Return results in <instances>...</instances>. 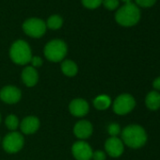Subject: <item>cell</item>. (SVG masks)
I'll list each match as a JSON object with an SVG mask.
<instances>
[{
    "mask_svg": "<svg viewBox=\"0 0 160 160\" xmlns=\"http://www.w3.org/2000/svg\"><path fill=\"white\" fill-rule=\"evenodd\" d=\"M123 144L130 148L138 149L142 147L147 141V134L144 128L138 124H130L123 128L122 132Z\"/></svg>",
    "mask_w": 160,
    "mask_h": 160,
    "instance_id": "cell-1",
    "label": "cell"
},
{
    "mask_svg": "<svg viewBox=\"0 0 160 160\" xmlns=\"http://www.w3.org/2000/svg\"><path fill=\"white\" fill-rule=\"evenodd\" d=\"M139 8L134 3H128L122 6L115 13L116 22L122 27H133L140 20Z\"/></svg>",
    "mask_w": 160,
    "mask_h": 160,
    "instance_id": "cell-2",
    "label": "cell"
},
{
    "mask_svg": "<svg viewBox=\"0 0 160 160\" xmlns=\"http://www.w3.org/2000/svg\"><path fill=\"white\" fill-rule=\"evenodd\" d=\"M11 59L18 65H26L32 58V52L29 44L24 40L15 41L10 49Z\"/></svg>",
    "mask_w": 160,
    "mask_h": 160,
    "instance_id": "cell-3",
    "label": "cell"
},
{
    "mask_svg": "<svg viewBox=\"0 0 160 160\" xmlns=\"http://www.w3.org/2000/svg\"><path fill=\"white\" fill-rule=\"evenodd\" d=\"M68 51L67 44L64 41L55 39L48 42L43 49L44 57L51 62H59L66 57Z\"/></svg>",
    "mask_w": 160,
    "mask_h": 160,
    "instance_id": "cell-4",
    "label": "cell"
},
{
    "mask_svg": "<svg viewBox=\"0 0 160 160\" xmlns=\"http://www.w3.org/2000/svg\"><path fill=\"white\" fill-rule=\"evenodd\" d=\"M46 23L40 18H28L23 24L24 32L31 38H41L46 32Z\"/></svg>",
    "mask_w": 160,
    "mask_h": 160,
    "instance_id": "cell-5",
    "label": "cell"
},
{
    "mask_svg": "<svg viewBox=\"0 0 160 160\" xmlns=\"http://www.w3.org/2000/svg\"><path fill=\"white\" fill-rule=\"evenodd\" d=\"M136 106L134 97L130 94L124 93L119 95L113 103V110L118 115H125L131 112Z\"/></svg>",
    "mask_w": 160,
    "mask_h": 160,
    "instance_id": "cell-6",
    "label": "cell"
},
{
    "mask_svg": "<svg viewBox=\"0 0 160 160\" xmlns=\"http://www.w3.org/2000/svg\"><path fill=\"white\" fill-rule=\"evenodd\" d=\"M24 137L22 134L16 131H12L6 135L3 139L2 145L4 150L9 153H15L18 152L24 146Z\"/></svg>",
    "mask_w": 160,
    "mask_h": 160,
    "instance_id": "cell-7",
    "label": "cell"
},
{
    "mask_svg": "<svg viewBox=\"0 0 160 160\" xmlns=\"http://www.w3.org/2000/svg\"><path fill=\"white\" fill-rule=\"evenodd\" d=\"M72 152L76 160H91L93 151L87 142L84 140H79L73 143Z\"/></svg>",
    "mask_w": 160,
    "mask_h": 160,
    "instance_id": "cell-8",
    "label": "cell"
},
{
    "mask_svg": "<svg viewBox=\"0 0 160 160\" xmlns=\"http://www.w3.org/2000/svg\"><path fill=\"white\" fill-rule=\"evenodd\" d=\"M22 92L14 86H6L0 91V99L6 104H16L21 100Z\"/></svg>",
    "mask_w": 160,
    "mask_h": 160,
    "instance_id": "cell-9",
    "label": "cell"
},
{
    "mask_svg": "<svg viewBox=\"0 0 160 160\" xmlns=\"http://www.w3.org/2000/svg\"><path fill=\"white\" fill-rule=\"evenodd\" d=\"M105 149L111 157H119L123 152V142L117 137H110L105 143Z\"/></svg>",
    "mask_w": 160,
    "mask_h": 160,
    "instance_id": "cell-10",
    "label": "cell"
},
{
    "mask_svg": "<svg viewBox=\"0 0 160 160\" xmlns=\"http://www.w3.org/2000/svg\"><path fill=\"white\" fill-rule=\"evenodd\" d=\"M69 110L71 114L74 117H84L88 114L90 110V106L86 100L82 98H76L70 103Z\"/></svg>",
    "mask_w": 160,
    "mask_h": 160,
    "instance_id": "cell-11",
    "label": "cell"
},
{
    "mask_svg": "<svg viewBox=\"0 0 160 160\" xmlns=\"http://www.w3.org/2000/svg\"><path fill=\"white\" fill-rule=\"evenodd\" d=\"M92 131H93L92 124L89 121H86V120L77 122L73 126L74 136L82 140L90 138L92 134Z\"/></svg>",
    "mask_w": 160,
    "mask_h": 160,
    "instance_id": "cell-12",
    "label": "cell"
},
{
    "mask_svg": "<svg viewBox=\"0 0 160 160\" xmlns=\"http://www.w3.org/2000/svg\"><path fill=\"white\" fill-rule=\"evenodd\" d=\"M40 127V120L35 116L26 117L20 124L21 131L26 135L34 134Z\"/></svg>",
    "mask_w": 160,
    "mask_h": 160,
    "instance_id": "cell-13",
    "label": "cell"
},
{
    "mask_svg": "<svg viewBox=\"0 0 160 160\" xmlns=\"http://www.w3.org/2000/svg\"><path fill=\"white\" fill-rule=\"evenodd\" d=\"M22 80L25 83L26 86L28 87H34L39 80V73L37 72V70L31 66H28L26 67L23 71H22Z\"/></svg>",
    "mask_w": 160,
    "mask_h": 160,
    "instance_id": "cell-14",
    "label": "cell"
},
{
    "mask_svg": "<svg viewBox=\"0 0 160 160\" xmlns=\"http://www.w3.org/2000/svg\"><path fill=\"white\" fill-rule=\"evenodd\" d=\"M146 107L151 110H156L160 108V93L158 92H150L145 98Z\"/></svg>",
    "mask_w": 160,
    "mask_h": 160,
    "instance_id": "cell-15",
    "label": "cell"
},
{
    "mask_svg": "<svg viewBox=\"0 0 160 160\" xmlns=\"http://www.w3.org/2000/svg\"><path fill=\"white\" fill-rule=\"evenodd\" d=\"M61 71L65 75L69 77H72L77 73L78 67L74 61L71 59H66V60H63L61 63Z\"/></svg>",
    "mask_w": 160,
    "mask_h": 160,
    "instance_id": "cell-16",
    "label": "cell"
},
{
    "mask_svg": "<svg viewBox=\"0 0 160 160\" xmlns=\"http://www.w3.org/2000/svg\"><path fill=\"white\" fill-rule=\"evenodd\" d=\"M111 105V99L108 95H99L93 100V106L96 109L99 110H105L108 108Z\"/></svg>",
    "mask_w": 160,
    "mask_h": 160,
    "instance_id": "cell-17",
    "label": "cell"
},
{
    "mask_svg": "<svg viewBox=\"0 0 160 160\" xmlns=\"http://www.w3.org/2000/svg\"><path fill=\"white\" fill-rule=\"evenodd\" d=\"M63 25V19L61 16L58 14H53L47 19L46 27L52 30H57L59 29Z\"/></svg>",
    "mask_w": 160,
    "mask_h": 160,
    "instance_id": "cell-18",
    "label": "cell"
},
{
    "mask_svg": "<svg viewBox=\"0 0 160 160\" xmlns=\"http://www.w3.org/2000/svg\"><path fill=\"white\" fill-rule=\"evenodd\" d=\"M5 123H6V126L8 127L9 130L15 131L17 129V127L19 126V120L15 115L11 114L6 118Z\"/></svg>",
    "mask_w": 160,
    "mask_h": 160,
    "instance_id": "cell-19",
    "label": "cell"
},
{
    "mask_svg": "<svg viewBox=\"0 0 160 160\" xmlns=\"http://www.w3.org/2000/svg\"><path fill=\"white\" fill-rule=\"evenodd\" d=\"M82 5L90 10H94L100 7L103 3V0H81Z\"/></svg>",
    "mask_w": 160,
    "mask_h": 160,
    "instance_id": "cell-20",
    "label": "cell"
},
{
    "mask_svg": "<svg viewBox=\"0 0 160 160\" xmlns=\"http://www.w3.org/2000/svg\"><path fill=\"white\" fill-rule=\"evenodd\" d=\"M104 7L108 10V11H114L116 10L119 5H120V2L119 0H103V3Z\"/></svg>",
    "mask_w": 160,
    "mask_h": 160,
    "instance_id": "cell-21",
    "label": "cell"
},
{
    "mask_svg": "<svg viewBox=\"0 0 160 160\" xmlns=\"http://www.w3.org/2000/svg\"><path fill=\"white\" fill-rule=\"evenodd\" d=\"M108 132L111 137H117L121 133V127L118 123H110L108 126Z\"/></svg>",
    "mask_w": 160,
    "mask_h": 160,
    "instance_id": "cell-22",
    "label": "cell"
},
{
    "mask_svg": "<svg viewBox=\"0 0 160 160\" xmlns=\"http://www.w3.org/2000/svg\"><path fill=\"white\" fill-rule=\"evenodd\" d=\"M136 1V5L138 7H141V8H150L152 7L156 0H135Z\"/></svg>",
    "mask_w": 160,
    "mask_h": 160,
    "instance_id": "cell-23",
    "label": "cell"
},
{
    "mask_svg": "<svg viewBox=\"0 0 160 160\" xmlns=\"http://www.w3.org/2000/svg\"><path fill=\"white\" fill-rule=\"evenodd\" d=\"M93 160H106V152L101 151V150H98V151H95L92 152V157Z\"/></svg>",
    "mask_w": 160,
    "mask_h": 160,
    "instance_id": "cell-24",
    "label": "cell"
},
{
    "mask_svg": "<svg viewBox=\"0 0 160 160\" xmlns=\"http://www.w3.org/2000/svg\"><path fill=\"white\" fill-rule=\"evenodd\" d=\"M30 63H31V67L38 68V67H41L42 65V58L35 56V57H32Z\"/></svg>",
    "mask_w": 160,
    "mask_h": 160,
    "instance_id": "cell-25",
    "label": "cell"
},
{
    "mask_svg": "<svg viewBox=\"0 0 160 160\" xmlns=\"http://www.w3.org/2000/svg\"><path fill=\"white\" fill-rule=\"evenodd\" d=\"M152 87L156 90V91H160V76L155 78L152 82Z\"/></svg>",
    "mask_w": 160,
    "mask_h": 160,
    "instance_id": "cell-26",
    "label": "cell"
},
{
    "mask_svg": "<svg viewBox=\"0 0 160 160\" xmlns=\"http://www.w3.org/2000/svg\"><path fill=\"white\" fill-rule=\"evenodd\" d=\"M122 1L124 3V4H128V3H132V0H122Z\"/></svg>",
    "mask_w": 160,
    "mask_h": 160,
    "instance_id": "cell-27",
    "label": "cell"
},
{
    "mask_svg": "<svg viewBox=\"0 0 160 160\" xmlns=\"http://www.w3.org/2000/svg\"><path fill=\"white\" fill-rule=\"evenodd\" d=\"M0 122H1V114H0Z\"/></svg>",
    "mask_w": 160,
    "mask_h": 160,
    "instance_id": "cell-28",
    "label": "cell"
}]
</instances>
